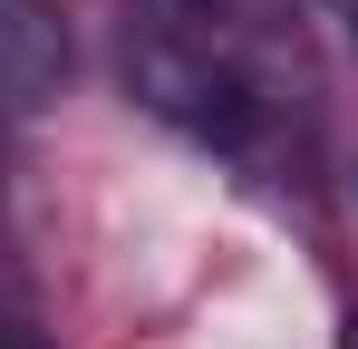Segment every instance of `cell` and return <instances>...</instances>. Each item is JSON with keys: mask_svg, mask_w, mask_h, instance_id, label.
<instances>
[{"mask_svg": "<svg viewBox=\"0 0 358 349\" xmlns=\"http://www.w3.org/2000/svg\"><path fill=\"white\" fill-rule=\"evenodd\" d=\"M136 88H145L155 107L175 116V126L213 136V146H233L242 126H252V88H242V78H233L213 49H194V39H165V29L136 49Z\"/></svg>", "mask_w": 358, "mask_h": 349, "instance_id": "6da1fadb", "label": "cell"}, {"mask_svg": "<svg viewBox=\"0 0 358 349\" xmlns=\"http://www.w3.org/2000/svg\"><path fill=\"white\" fill-rule=\"evenodd\" d=\"M68 88V29L49 0H0V107L39 116Z\"/></svg>", "mask_w": 358, "mask_h": 349, "instance_id": "7a4b0ae2", "label": "cell"}, {"mask_svg": "<svg viewBox=\"0 0 358 349\" xmlns=\"http://www.w3.org/2000/svg\"><path fill=\"white\" fill-rule=\"evenodd\" d=\"M136 10H155V29L194 39V49H213V20H223V0H136Z\"/></svg>", "mask_w": 358, "mask_h": 349, "instance_id": "3957f363", "label": "cell"}, {"mask_svg": "<svg viewBox=\"0 0 358 349\" xmlns=\"http://www.w3.org/2000/svg\"><path fill=\"white\" fill-rule=\"evenodd\" d=\"M0 349H39V340H20V330H10V340H0Z\"/></svg>", "mask_w": 358, "mask_h": 349, "instance_id": "277c9868", "label": "cell"}, {"mask_svg": "<svg viewBox=\"0 0 358 349\" xmlns=\"http://www.w3.org/2000/svg\"><path fill=\"white\" fill-rule=\"evenodd\" d=\"M339 349H358V320H349V330H339Z\"/></svg>", "mask_w": 358, "mask_h": 349, "instance_id": "5b68a950", "label": "cell"}, {"mask_svg": "<svg viewBox=\"0 0 358 349\" xmlns=\"http://www.w3.org/2000/svg\"><path fill=\"white\" fill-rule=\"evenodd\" d=\"M349 29H358V10H349Z\"/></svg>", "mask_w": 358, "mask_h": 349, "instance_id": "8992f818", "label": "cell"}]
</instances>
